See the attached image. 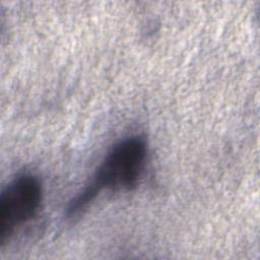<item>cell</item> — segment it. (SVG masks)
Returning a JSON list of instances; mask_svg holds the SVG:
<instances>
[{
	"instance_id": "obj_2",
	"label": "cell",
	"mask_w": 260,
	"mask_h": 260,
	"mask_svg": "<svg viewBox=\"0 0 260 260\" xmlns=\"http://www.w3.org/2000/svg\"><path fill=\"white\" fill-rule=\"evenodd\" d=\"M42 197V184L34 175H20L8 184L0 196V245L36 216Z\"/></svg>"
},
{
	"instance_id": "obj_1",
	"label": "cell",
	"mask_w": 260,
	"mask_h": 260,
	"mask_svg": "<svg viewBox=\"0 0 260 260\" xmlns=\"http://www.w3.org/2000/svg\"><path fill=\"white\" fill-rule=\"evenodd\" d=\"M146 154V141L139 135L115 144L88 184L68 203L67 215L74 216L86 209L103 190H130L135 187L142 175Z\"/></svg>"
}]
</instances>
